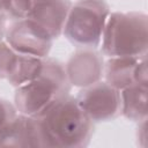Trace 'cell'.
I'll list each match as a JSON object with an SVG mask.
<instances>
[{
	"instance_id": "obj_1",
	"label": "cell",
	"mask_w": 148,
	"mask_h": 148,
	"mask_svg": "<svg viewBox=\"0 0 148 148\" xmlns=\"http://www.w3.org/2000/svg\"><path fill=\"white\" fill-rule=\"evenodd\" d=\"M34 117L38 121L46 148L87 147L94 133V123L71 94Z\"/></svg>"
},
{
	"instance_id": "obj_2",
	"label": "cell",
	"mask_w": 148,
	"mask_h": 148,
	"mask_svg": "<svg viewBox=\"0 0 148 148\" xmlns=\"http://www.w3.org/2000/svg\"><path fill=\"white\" fill-rule=\"evenodd\" d=\"M69 84L64 64L46 57L42 72L15 90L14 106L25 116H37L56 101L69 95Z\"/></svg>"
},
{
	"instance_id": "obj_3",
	"label": "cell",
	"mask_w": 148,
	"mask_h": 148,
	"mask_svg": "<svg viewBox=\"0 0 148 148\" xmlns=\"http://www.w3.org/2000/svg\"><path fill=\"white\" fill-rule=\"evenodd\" d=\"M99 46L101 53L105 58L147 54V15L142 12H111Z\"/></svg>"
},
{
	"instance_id": "obj_4",
	"label": "cell",
	"mask_w": 148,
	"mask_h": 148,
	"mask_svg": "<svg viewBox=\"0 0 148 148\" xmlns=\"http://www.w3.org/2000/svg\"><path fill=\"white\" fill-rule=\"evenodd\" d=\"M110 13L105 0H79L69 9L62 35L77 49H98Z\"/></svg>"
},
{
	"instance_id": "obj_5",
	"label": "cell",
	"mask_w": 148,
	"mask_h": 148,
	"mask_svg": "<svg viewBox=\"0 0 148 148\" xmlns=\"http://www.w3.org/2000/svg\"><path fill=\"white\" fill-rule=\"evenodd\" d=\"M3 37L17 53L38 58L49 57L54 40L40 24L29 17L13 21Z\"/></svg>"
},
{
	"instance_id": "obj_6",
	"label": "cell",
	"mask_w": 148,
	"mask_h": 148,
	"mask_svg": "<svg viewBox=\"0 0 148 148\" xmlns=\"http://www.w3.org/2000/svg\"><path fill=\"white\" fill-rule=\"evenodd\" d=\"M75 98L92 123L109 121L120 116V91L105 81L81 88Z\"/></svg>"
},
{
	"instance_id": "obj_7",
	"label": "cell",
	"mask_w": 148,
	"mask_h": 148,
	"mask_svg": "<svg viewBox=\"0 0 148 148\" xmlns=\"http://www.w3.org/2000/svg\"><path fill=\"white\" fill-rule=\"evenodd\" d=\"M104 56L97 49H77L64 65L72 87L84 88L102 80Z\"/></svg>"
},
{
	"instance_id": "obj_8",
	"label": "cell",
	"mask_w": 148,
	"mask_h": 148,
	"mask_svg": "<svg viewBox=\"0 0 148 148\" xmlns=\"http://www.w3.org/2000/svg\"><path fill=\"white\" fill-rule=\"evenodd\" d=\"M0 147H44L36 117L17 112L1 128Z\"/></svg>"
},
{
	"instance_id": "obj_9",
	"label": "cell",
	"mask_w": 148,
	"mask_h": 148,
	"mask_svg": "<svg viewBox=\"0 0 148 148\" xmlns=\"http://www.w3.org/2000/svg\"><path fill=\"white\" fill-rule=\"evenodd\" d=\"M72 5L71 0H32L28 17L40 24L53 39H57L62 35Z\"/></svg>"
},
{
	"instance_id": "obj_10",
	"label": "cell",
	"mask_w": 148,
	"mask_h": 148,
	"mask_svg": "<svg viewBox=\"0 0 148 148\" xmlns=\"http://www.w3.org/2000/svg\"><path fill=\"white\" fill-rule=\"evenodd\" d=\"M142 57V56H141ZM141 57H111L104 61L105 82L119 91L134 84V69Z\"/></svg>"
},
{
	"instance_id": "obj_11",
	"label": "cell",
	"mask_w": 148,
	"mask_h": 148,
	"mask_svg": "<svg viewBox=\"0 0 148 148\" xmlns=\"http://www.w3.org/2000/svg\"><path fill=\"white\" fill-rule=\"evenodd\" d=\"M148 87L132 84L120 90V114L131 121L139 123L148 118Z\"/></svg>"
},
{
	"instance_id": "obj_12",
	"label": "cell",
	"mask_w": 148,
	"mask_h": 148,
	"mask_svg": "<svg viewBox=\"0 0 148 148\" xmlns=\"http://www.w3.org/2000/svg\"><path fill=\"white\" fill-rule=\"evenodd\" d=\"M45 58H38L32 56L20 54L10 72L7 81L15 88L34 80L43 69Z\"/></svg>"
},
{
	"instance_id": "obj_13",
	"label": "cell",
	"mask_w": 148,
	"mask_h": 148,
	"mask_svg": "<svg viewBox=\"0 0 148 148\" xmlns=\"http://www.w3.org/2000/svg\"><path fill=\"white\" fill-rule=\"evenodd\" d=\"M32 0H1L2 15L12 21L28 17Z\"/></svg>"
},
{
	"instance_id": "obj_14",
	"label": "cell",
	"mask_w": 148,
	"mask_h": 148,
	"mask_svg": "<svg viewBox=\"0 0 148 148\" xmlns=\"http://www.w3.org/2000/svg\"><path fill=\"white\" fill-rule=\"evenodd\" d=\"M18 53L14 51L5 39H0V79L9 76L16 62Z\"/></svg>"
},
{
	"instance_id": "obj_15",
	"label": "cell",
	"mask_w": 148,
	"mask_h": 148,
	"mask_svg": "<svg viewBox=\"0 0 148 148\" xmlns=\"http://www.w3.org/2000/svg\"><path fill=\"white\" fill-rule=\"evenodd\" d=\"M16 114H17V111H16L14 104L9 103L8 101H6L3 98H0V131Z\"/></svg>"
},
{
	"instance_id": "obj_16",
	"label": "cell",
	"mask_w": 148,
	"mask_h": 148,
	"mask_svg": "<svg viewBox=\"0 0 148 148\" xmlns=\"http://www.w3.org/2000/svg\"><path fill=\"white\" fill-rule=\"evenodd\" d=\"M134 82L140 86L148 87V69H147V54L142 56L134 69Z\"/></svg>"
},
{
	"instance_id": "obj_17",
	"label": "cell",
	"mask_w": 148,
	"mask_h": 148,
	"mask_svg": "<svg viewBox=\"0 0 148 148\" xmlns=\"http://www.w3.org/2000/svg\"><path fill=\"white\" fill-rule=\"evenodd\" d=\"M136 141L140 147H142V148L147 147V118L138 123Z\"/></svg>"
},
{
	"instance_id": "obj_18",
	"label": "cell",
	"mask_w": 148,
	"mask_h": 148,
	"mask_svg": "<svg viewBox=\"0 0 148 148\" xmlns=\"http://www.w3.org/2000/svg\"><path fill=\"white\" fill-rule=\"evenodd\" d=\"M0 36H3V34L1 32V24H0Z\"/></svg>"
}]
</instances>
